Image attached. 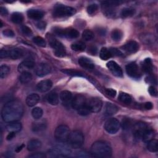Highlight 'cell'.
Masks as SVG:
<instances>
[{
    "label": "cell",
    "mask_w": 158,
    "mask_h": 158,
    "mask_svg": "<svg viewBox=\"0 0 158 158\" xmlns=\"http://www.w3.org/2000/svg\"><path fill=\"white\" fill-rule=\"evenodd\" d=\"M23 107L17 100H11L5 104L1 110V117L6 122H17L22 116Z\"/></svg>",
    "instance_id": "1"
},
{
    "label": "cell",
    "mask_w": 158,
    "mask_h": 158,
    "mask_svg": "<svg viewBox=\"0 0 158 158\" xmlns=\"http://www.w3.org/2000/svg\"><path fill=\"white\" fill-rule=\"evenodd\" d=\"M91 155L94 157H109L112 155V148L109 143L104 141L94 142L91 147Z\"/></svg>",
    "instance_id": "2"
},
{
    "label": "cell",
    "mask_w": 158,
    "mask_h": 158,
    "mask_svg": "<svg viewBox=\"0 0 158 158\" xmlns=\"http://www.w3.org/2000/svg\"><path fill=\"white\" fill-rule=\"evenodd\" d=\"M67 143L72 148H80L84 143V136L80 131L74 130L70 132Z\"/></svg>",
    "instance_id": "3"
},
{
    "label": "cell",
    "mask_w": 158,
    "mask_h": 158,
    "mask_svg": "<svg viewBox=\"0 0 158 158\" xmlns=\"http://www.w3.org/2000/svg\"><path fill=\"white\" fill-rule=\"evenodd\" d=\"M70 131L69 127L65 125L58 126L54 131V136L56 140L61 143L67 142Z\"/></svg>",
    "instance_id": "4"
},
{
    "label": "cell",
    "mask_w": 158,
    "mask_h": 158,
    "mask_svg": "<svg viewBox=\"0 0 158 158\" xmlns=\"http://www.w3.org/2000/svg\"><path fill=\"white\" fill-rule=\"evenodd\" d=\"M76 10L73 7L65 6H57L53 11V16L54 17H70L75 13Z\"/></svg>",
    "instance_id": "5"
},
{
    "label": "cell",
    "mask_w": 158,
    "mask_h": 158,
    "mask_svg": "<svg viewBox=\"0 0 158 158\" xmlns=\"http://www.w3.org/2000/svg\"><path fill=\"white\" fill-rule=\"evenodd\" d=\"M70 152V149L65 146H56L49 150L48 154L51 157H64L69 156Z\"/></svg>",
    "instance_id": "6"
},
{
    "label": "cell",
    "mask_w": 158,
    "mask_h": 158,
    "mask_svg": "<svg viewBox=\"0 0 158 158\" xmlns=\"http://www.w3.org/2000/svg\"><path fill=\"white\" fill-rule=\"evenodd\" d=\"M49 43L54 51V54L56 56L62 57L65 55V48L63 44L52 36H50L49 38Z\"/></svg>",
    "instance_id": "7"
},
{
    "label": "cell",
    "mask_w": 158,
    "mask_h": 158,
    "mask_svg": "<svg viewBox=\"0 0 158 158\" xmlns=\"http://www.w3.org/2000/svg\"><path fill=\"white\" fill-rule=\"evenodd\" d=\"M23 55V51L20 48H14L10 50L1 49L0 51L1 58H10L17 59L20 58Z\"/></svg>",
    "instance_id": "8"
},
{
    "label": "cell",
    "mask_w": 158,
    "mask_h": 158,
    "mask_svg": "<svg viewBox=\"0 0 158 158\" xmlns=\"http://www.w3.org/2000/svg\"><path fill=\"white\" fill-rule=\"evenodd\" d=\"M120 128L119 121L115 118H109L104 124L105 130L110 134H115Z\"/></svg>",
    "instance_id": "9"
},
{
    "label": "cell",
    "mask_w": 158,
    "mask_h": 158,
    "mask_svg": "<svg viewBox=\"0 0 158 158\" xmlns=\"http://www.w3.org/2000/svg\"><path fill=\"white\" fill-rule=\"evenodd\" d=\"M86 104L90 112L94 113L99 112L102 106V101L98 98H90L88 101H86Z\"/></svg>",
    "instance_id": "10"
},
{
    "label": "cell",
    "mask_w": 158,
    "mask_h": 158,
    "mask_svg": "<svg viewBox=\"0 0 158 158\" xmlns=\"http://www.w3.org/2000/svg\"><path fill=\"white\" fill-rule=\"evenodd\" d=\"M148 128L146 123L143 122L136 123L133 127V133L135 137L137 139H140L142 137L144 132Z\"/></svg>",
    "instance_id": "11"
},
{
    "label": "cell",
    "mask_w": 158,
    "mask_h": 158,
    "mask_svg": "<svg viewBox=\"0 0 158 158\" xmlns=\"http://www.w3.org/2000/svg\"><path fill=\"white\" fill-rule=\"evenodd\" d=\"M125 69H126L127 73L130 77L134 78H139L140 75V73H139L138 66L136 63L131 62L127 64L125 67Z\"/></svg>",
    "instance_id": "12"
},
{
    "label": "cell",
    "mask_w": 158,
    "mask_h": 158,
    "mask_svg": "<svg viewBox=\"0 0 158 158\" xmlns=\"http://www.w3.org/2000/svg\"><path fill=\"white\" fill-rule=\"evenodd\" d=\"M86 102V98L83 95L78 94L74 96L72 98V102H71V106L73 109L75 110H78L79 109L83 107Z\"/></svg>",
    "instance_id": "13"
},
{
    "label": "cell",
    "mask_w": 158,
    "mask_h": 158,
    "mask_svg": "<svg viewBox=\"0 0 158 158\" xmlns=\"http://www.w3.org/2000/svg\"><path fill=\"white\" fill-rule=\"evenodd\" d=\"M107 67L114 75L117 77H122L123 76V72L121 67L115 61L110 60L107 62Z\"/></svg>",
    "instance_id": "14"
},
{
    "label": "cell",
    "mask_w": 158,
    "mask_h": 158,
    "mask_svg": "<svg viewBox=\"0 0 158 158\" xmlns=\"http://www.w3.org/2000/svg\"><path fill=\"white\" fill-rule=\"evenodd\" d=\"M51 71V66L46 63H41L39 64L35 70V73L38 77H44L49 74Z\"/></svg>",
    "instance_id": "15"
},
{
    "label": "cell",
    "mask_w": 158,
    "mask_h": 158,
    "mask_svg": "<svg viewBox=\"0 0 158 158\" xmlns=\"http://www.w3.org/2000/svg\"><path fill=\"white\" fill-rule=\"evenodd\" d=\"M47 127L46 121L44 119H37L31 125V130L34 133H40L44 131Z\"/></svg>",
    "instance_id": "16"
},
{
    "label": "cell",
    "mask_w": 158,
    "mask_h": 158,
    "mask_svg": "<svg viewBox=\"0 0 158 158\" xmlns=\"http://www.w3.org/2000/svg\"><path fill=\"white\" fill-rule=\"evenodd\" d=\"M35 65V62L31 60H26L22 62L18 66V71L20 73L28 72L33 69Z\"/></svg>",
    "instance_id": "17"
},
{
    "label": "cell",
    "mask_w": 158,
    "mask_h": 158,
    "mask_svg": "<svg viewBox=\"0 0 158 158\" xmlns=\"http://www.w3.org/2000/svg\"><path fill=\"white\" fill-rule=\"evenodd\" d=\"M52 86V82L50 80H44L40 81L36 85V89L40 92H46L49 91Z\"/></svg>",
    "instance_id": "18"
},
{
    "label": "cell",
    "mask_w": 158,
    "mask_h": 158,
    "mask_svg": "<svg viewBox=\"0 0 158 158\" xmlns=\"http://www.w3.org/2000/svg\"><path fill=\"white\" fill-rule=\"evenodd\" d=\"M60 99L63 103L64 105L65 106H69V105L71 106V102L72 100V93L67 91V90H64L62 91L60 93Z\"/></svg>",
    "instance_id": "19"
},
{
    "label": "cell",
    "mask_w": 158,
    "mask_h": 158,
    "mask_svg": "<svg viewBox=\"0 0 158 158\" xmlns=\"http://www.w3.org/2000/svg\"><path fill=\"white\" fill-rule=\"evenodd\" d=\"M123 48L128 53H135L138 51L139 44L136 41L134 40H131L127 42L125 44Z\"/></svg>",
    "instance_id": "20"
},
{
    "label": "cell",
    "mask_w": 158,
    "mask_h": 158,
    "mask_svg": "<svg viewBox=\"0 0 158 158\" xmlns=\"http://www.w3.org/2000/svg\"><path fill=\"white\" fill-rule=\"evenodd\" d=\"M78 64L83 68L88 70H92L94 68V65L93 62L88 58L85 57H81L78 59Z\"/></svg>",
    "instance_id": "21"
},
{
    "label": "cell",
    "mask_w": 158,
    "mask_h": 158,
    "mask_svg": "<svg viewBox=\"0 0 158 158\" xmlns=\"http://www.w3.org/2000/svg\"><path fill=\"white\" fill-rule=\"evenodd\" d=\"M27 15L33 20H40L44 16V12L38 9H30L27 11Z\"/></svg>",
    "instance_id": "22"
},
{
    "label": "cell",
    "mask_w": 158,
    "mask_h": 158,
    "mask_svg": "<svg viewBox=\"0 0 158 158\" xmlns=\"http://www.w3.org/2000/svg\"><path fill=\"white\" fill-rule=\"evenodd\" d=\"M62 36L70 39H75L79 36V32L74 28L63 29Z\"/></svg>",
    "instance_id": "23"
},
{
    "label": "cell",
    "mask_w": 158,
    "mask_h": 158,
    "mask_svg": "<svg viewBox=\"0 0 158 158\" xmlns=\"http://www.w3.org/2000/svg\"><path fill=\"white\" fill-rule=\"evenodd\" d=\"M40 98L38 94L36 93H32L29 94L26 98V104L29 107H33L35 106L40 101Z\"/></svg>",
    "instance_id": "24"
},
{
    "label": "cell",
    "mask_w": 158,
    "mask_h": 158,
    "mask_svg": "<svg viewBox=\"0 0 158 158\" xmlns=\"http://www.w3.org/2000/svg\"><path fill=\"white\" fill-rule=\"evenodd\" d=\"M41 142L37 139H32L30 140L27 144V149L30 151H34L41 147Z\"/></svg>",
    "instance_id": "25"
},
{
    "label": "cell",
    "mask_w": 158,
    "mask_h": 158,
    "mask_svg": "<svg viewBox=\"0 0 158 158\" xmlns=\"http://www.w3.org/2000/svg\"><path fill=\"white\" fill-rule=\"evenodd\" d=\"M118 110L117 106L110 102H107L105 106V114L108 116L114 115L117 112Z\"/></svg>",
    "instance_id": "26"
},
{
    "label": "cell",
    "mask_w": 158,
    "mask_h": 158,
    "mask_svg": "<svg viewBox=\"0 0 158 158\" xmlns=\"http://www.w3.org/2000/svg\"><path fill=\"white\" fill-rule=\"evenodd\" d=\"M47 101L48 102V103H49L51 105L53 106H56L57 104H58L59 103V96L57 94V93L55 91H51L50 92L48 96H47Z\"/></svg>",
    "instance_id": "27"
},
{
    "label": "cell",
    "mask_w": 158,
    "mask_h": 158,
    "mask_svg": "<svg viewBox=\"0 0 158 158\" xmlns=\"http://www.w3.org/2000/svg\"><path fill=\"white\" fill-rule=\"evenodd\" d=\"M22 125L20 123L17 122H10L9 124L6 125V130L9 132H18L22 129Z\"/></svg>",
    "instance_id": "28"
},
{
    "label": "cell",
    "mask_w": 158,
    "mask_h": 158,
    "mask_svg": "<svg viewBox=\"0 0 158 158\" xmlns=\"http://www.w3.org/2000/svg\"><path fill=\"white\" fill-rule=\"evenodd\" d=\"M139 38L143 43L147 44L154 43L156 40V38L154 35H152V34H148V33L141 35L139 36Z\"/></svg>",
    "instance_id": "29"
},
{
    "label": "cell",
    "mask_w": 158,
    "mask_h": 158,
    "mask_svg": "<svg viewBox=\"0 0 158 158\" xmlns=\"http://www.w3.org/2000/svg\"><path fill=\"white\" fill-rule=\"evenodd\" d=\"M143 70L147 73H150L152 71V64L151 59H145L142 64Z\"/></svg>",
    "instance_id": "30"
},
{
    "label": "cell",
    "mask_w": 158,
    "mask_h": 158,
    "mask_svg": "<svg viewBox=\"0 0 158 158\" xmlns=\"http://www.w3.org/2000/svg\"><path fill=\"white\" fill-rule=\"evenodd\" d=\"M155 135L154 131L150 129V128H148L143 133V135H142L141 139L144 142H148L149 141H150L151 139H153L154 136Z\"/></svg>",
    "instance_id": "31"
},
{
    "label": "cell",
    "mask_w": 158,
    "mask_h": 158,
    "mask_svg": "<svg viewBox=\"0 0 158 158\" xmlns=\"http://www.w3.org/2000/svg\"><path fill=\"white\" fill-rule=\"evenodd\" d=\"M148 149L152 152H155L158 151V141L156 139H152L148 142Z\"/></svg>",
    "instance_id": "32"
},
{
    "label": "cell",
    "mask_w": 158,
    "mask_h": 158,
    "mask_svg": "<svg viewBox=\"0 0 158 158\" xmlns=\"http://www.w3.org/2000/svg\"><path fill=\"white\" fill-rule=\"evenodd\" d=\"M32 79V75L29 72H25L21 73L19 77L20 81L23 84H26L29 83Z\"/></svg>",
    "instance_id": "33"
},
{
    "label": "cell",
    "mask_w": 158,
    "mask_h": 158,
    "mask_svg": "<svg viewBox=\"0 0 158 158\" xmlns=\"http://www.w3.org/2000/svg\"><path fill=\"white\" fill-rule=\"evenodd\" d=\"M118 99L123 103L129 104L131 102V96L126 93H120L118 96Z\"/></svg>",
    "instance_id": "34"
},
{
    "label": "cell",
    "mask_w": 158,
    "mask_h": 158,
    "mask_svg": "<svg viewBox=\"0 0 158 158\" xmlns=\"http://www.w3.org/2000/svg\"><path fill=\"white\" fill-rule=\"evenodd\" d=\"M71 48L75 51H83L85 49L86 45L82 41H77L71 45Z\"/></svg>",
    "instance_id": "35"
},
{
    "label": "cell",
    "mask_w": 158,
    "mask_h": 158,
    "mask_svg": "<svg viewBox=\"0 0 158 158\" xmlns=\"http://www.w3.org/2000/svg\"><path fill=\"white\" fill-rule=\"evenodd\" d=\"M99 56L101 59H102L104 60H106L111 57L112 54H111L109 49H107L106 48H101V49L100 51Z\"/></svg>",
    "instance_id": "36"
},
{
    "label": "cell",
    "mask_w": 158,
    "mask_h": 158,
    "mask_svg": "<svg viewBox=\"0 0 158 158\" xmlns=\"http://www.w3.org/2000/svg\"><path fill=\"white\" fill-rule=\"evenodd\" d=\"M43 111L42 109L39 107H36L33 108L31 110V115L36 120L41 118V117L43 115Z\"/></svg>",
    "instance_id": "37"
},
{
    "label": "cell",
    "mask_w": 158,
    "mask_h": 158,
    "mask_svg": "<svg viewBox=\"0 0 158 158\" xmlns=\"http://www.w3.org/2000/svg\"><path fill=\"white\" fill-rule=\"evenodd\" d=\"M135 14V9L131 7H126L122 10L121 15L123 17H128L133 16Z\"/></svg>",
    "instance_id": "38"
},
{
    "label": "cell",
    "mask_w": 158,
    "mask_h": 158,
    "mask_svg": "<svg viewBox=\"0 0 158 158\" xmlns=\"http://www.w3.org/2000/svg\"><path fill=\"white\" fill-rule=\"evenodd\" d=\"M23 20V15L20 12H14L11 15V20L15 23H20Z\"/></svg>",
    "instance_id": "39"
},
{
    "label": "cell",
    "mask_w": 158,
    "mask_h": 158,
    "mask_svg": "<svg viewBox=\"0 0 158 158\" xmlns=\"http://www.w3.org/2000/svg\"><path fill=\"white\" fill-rule=\"evenodd\" d=\"M122 36H123V33L122 31L118 29H115L111 33V37L112 40L115 41H120L121 39L122 38Z\"/></svg>",
    "instance_id": "40"
},
{
    "label": "cell",
    "mask_w": 158,
    "mask_h": 158,
    "mask_svg": "<svg viewBox=\"0 0 158 158\" xmlns=\"http://www.w3.org/2000/svg\"><path fill=\"white\" fill-rule=\"evenodd\" d=\"M62 72L72 76H77V77H85V75L81 73V72L75 70L73 69H65V70H62Z\"/></svg>",
    "instance_id": "41"
},
{
    "label": "cell",
    "mask_w": 158,
    "mask_h": 158,
    "mask_svg": "<svg viewBox=\"0 0 158 158\" xmlns=\"http://www.w3.org/2000/svg\"><path fill=\"white\" fill-rule=\"evenodd\" d=\"M33 41L38 46L44 48L46 46V42L44 38L41 36H35L33 38Z\"/></svg>",
    "instance_id": "42"
},
{
    "label": "cell",
    "mask_w": 158,
    "mask_h": 158,
    "mask_svg": "<svg viewBox=\"0 0 158 158\" xmlns=\"http://www.w3.org/2000/svg\"><path fill=\"white\" fill-rule=\"evenodd\" d=\"M10 68L6 65H2L0 67V77L1 78H5L9 73Z\"/></svg>",
    "instance_id": "43"
},
{
    "label": "cell",
    "mask_w": 158,
    "mask_h": 158,
    "mask_svg": "<svg viewBox=\"0 0 158 158\" xmlns=\"http://www.w3.org/2000/svg\"><path fill=\"white\" fill-rule=\"evenodd\" d=\"M83 38L86 41H89L93 39L94 38V33L92 31L89 30H85L83 31L82 33Z\"/></svg>",
    "instance_id": "44"
},
{
    "label": "cell",
    "mask_w": 158,
    "mask_h": 158,
    "mask_svg": "<svg viewBox=\"0 0 158 158\" xmlns=\"http://www.w3.org/2000/svg\"><path fill=\"white\" fill-rule=\"evenodd\" d=\"M121 127H122L123 130H128L132 127V123L130 119L129 118H125L122 120L121 123Z\"/></svg>",
    "instance_id": "45"
},
{
    "label": "cell",
    "mask_w": 158,
    "mask_h": 158,
    "mask_svg": "<svg viewBox=\"0 0 158 158\" xmlns=\"http://www.w3.org/2000/svg\"><path fill=\"white\" fill-rule=\"evenodd\" d=\"M77 112L80 115L85 116V115H88L91 112L89 110V109H88V106H86V104L83 107H82L81 108L77 110Z\"/></svg>",
    "instance_id": "46"
},
{
    "label": "cell",
    "mask_w": 158,
    "mask_h": 158,
    "mask_svg": "<svg viewBox=\"0 0 158 158\" xmlns=\"http://www.w3.org/2000/svg\"><path fill=\"white\" fill-rule=\"evenodd\" d=\"M98 6L96 4H91L88 6L87 12L90 15L93 14L98 10Z\"/></svg>",
    "instance_id": "47"
},
{
    "label": "cell",
    "mask_w": 158,
    "mask_h": 158,
    "mask_svg": "<svg viewBox=\"0 0 158 158\" xmlns=\"http://www.w3.org/2000/svg\"><path fill=\"white\" fill-rule=\"evenodd\" d=\"M22 31L25 35H26L27 36H31L33 33L31 30L28 27H27L26 25H23L22 27Z\"/></svg>",
    "instance_id": "48"
},
{
    "label": "cell",
    "mask_w": 158,
    "mask_h": 158,
    "mask_svg": "<svg viewBox=\"0 0 158 158\" xmlns=\"http://www.w3.org/2000/svg\"><path fill=\"white\" fill-rule=\"evenodd\" d=\"M109 50H110V52L112 55L116 56H123L122 52L117 48H110Z\"/></svg>",
    "instance_id": "49"
},
{
    "label": "cell",
    "mask_w": 158,
    "mask_h": 158,
    "mask_svg": "<svg viewBox=\"0 0 158 158\" xmlns=\"http://www.w3.org/2000/svg\"><path fill=\"white\" fill-rule=\"evenodd\" d=\"M2 33L4 36H7V37H13L15 35L14 32L12 30H10V29H6V30H3Z\"/></svg>",
    "instance_id": "50"
},
{
    "label": "cell",
    "mask_w": 158,
    "mask_h": 158,
    "mask_svg": "<svg viewBox=\"0 0 158 158\" xmlns=\"http://www.w3.org/2000/svg\"><path fill=\"white\" fill-rule=\"evenodd\" d=\"M148 91H149L150 95H151L152 96H157V91L154 86H150L148 88Z\"/></svg>",
    "instance_id": "51"
},
{
    "label": "cell",
    "mask_w": 158,
    "mask_h": 158,
    "mask_svg": "<svg viewBox=\"0 0 158 158\" xmlns=\"http://www.w3.org/2000/svg\"><path fill=\"white\" fill-rule=\"evenodd\" d=\"M30 158H44L46 157V155L42 152H36L35 154H32L29 156Z\"/></svg>",
    "instance_id": "52"
},
{
    "label": "cell",
    "mask_w": 158,
    "mask_h": 158,
    "mask_svg": "<svg viewBox=\"0 0 158 158\" xmlns=\"http://www.w3.org/2000/svg\"><path fill=\"white\" fill-rule=\"evenodd\" d=\"M106 93L107 95H109V96L110 97H115L116 94H117V92L115 89H112V88H107L106 89Z\"/></svg>",
    "instance_id": "53"
},
{
    "label": "cell",
    "mask_w": 158,
    "mask_h": 158,
    "mask_svg": "<svg viewBox=\"0 0 158 158\" xmlns=\"http://www.w3.org/2000/svg\"><path fill=\"white\" fill-rule=\"evenodd\" d=\"M46 23L44 21H40L36 23V27L40 30H43L46 28Z\"/></svg>",
    "instance_id": "54"
},
{
    "label": "cell",
    "mask_w": 158,
    "mask_h": 158,
    "mask_svg": "<svg viewBox=\"0 0 158 158\" xmlns=\"http://www.w3.org/2000/svg\"><path fill=\"white\" fill-rule=\"evenodd\" d=\"M146 80L148 81V82L151 83H155L156 84V78H154L153 76H149L148 78H146Z\"/></svg>",
    "instance_id": "55"
},
{
    "label": "cell",
    "mask_w": 158,
    "mask_h": 158,
    "mask_svg": "<svg viewBox=\"0 0 158 158\" xmlns=\"http://www.w3.org/2000/svg\"><path fill=\"white\" fill-rule=\"evenodd\" d=\"M15 136V132H13V131H10L9 132V133L7 135V137H6V139L8 141H10L11 139H12Z\"/></svg>",
    "instance_id": "56"
},
{
    "label": "cell",
    "mask_w": 158,
    "mask_h": 158,
    "mask_svg": "<svg viewBox=\"0 0 158 158\" xmlns=\"http://www.w3.org/2000/svg\"><path fill=\"white\" fill-rule=\"evenodd\" d=\"M144 108H145L146 109H147V110H151V109H152L153 105H152V104L151 102H147L144 103Z\"/></svg>",
    "instance_id": "57"
},
{
    "label": "cell",
    "mask_w": 158,
    "mask_h": 158,
    "mask_svg": "<svg viewBox=\"0 0 158 158\" xmlns=\"http://www.w3.org/2000/svg\"><path fill=\"white\" fill-rule=\"evenodd\" d=\"M0 14H1V15H2V16L6 15L8 14L7 10L5 7H0Z\"/></svg>",
    "instance_id": "58"
},
{
    "label": "cell",
    "mask_w": 158,
    "mask_h": 158,
    "mask_svg": "<svg viewBox=\"0 0 158 158\" xmlns=\"http://www.w3.org/2000/svg\"><path fill=\"white\" fill-rule=\"evenodd\" d=\"M78 155L76 156L77 157H89V156L86 154V152H83V151H80L78 153Z\"/></svg>",
    "instance_id": "59"
},
{
    "label": "cell",
    "mask_w": 158,
    "mask_h": 158,
    "mask_svg": "<svg viewBox=\"0 0 158 158\" xmlns=\"http://www.w3.org/2000/svg\"><path fill=\"white\" fill-rule=\"evenodd\" d=\"M25 146V145L23 144H21L20 146H18L16 149H15V152H20L23 148V147Z\"/></svg>",
    "instance_id": "60"
},
{
    "label": "cell",
    "mask_w": 158,
    "mask_h": 158,
    "mask_svg": "<svg viewBox=\"0 0 158 158\" xmlns=\"http://www.w3.org/2000/svg\"><path fill=\"white\" fill-rule=\"evenodd\" d=\"M89 51L92 53V54H95L96 52V48H95L94 46H93L92 48H90Z\"/></svg>",
    "instance_id": "61"
},
{
    "label": "cell",
    "mask_w": 158,
    "mask_h": 158,
    "mask_svg": "<svg viewBox=\"0 0 158 158\" xmlns=\"http://www.w3.org/2000/svg\"><path fill=\"white\" fill-rule=\"evenodd\" d=\"M0 22H1V27H2V25H3V23H2V20H0Z\"/></svg>",
    "instance_id": "62"
}]
</instances>
